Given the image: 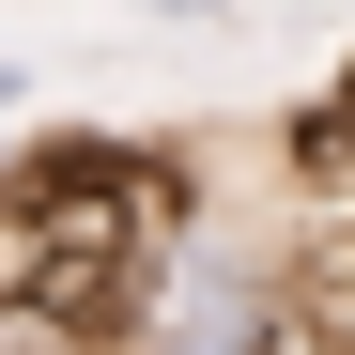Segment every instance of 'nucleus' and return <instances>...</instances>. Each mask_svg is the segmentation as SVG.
<instances>
[{"label": "nucleus", "instance_id": "obj_1", "mask_svg": "<svg viewBox=\"0 0 355 355\" xmlns=\"http://www.w3.org/2000/svg\"><path fill=\"white\" fill-rule=\"evenodd\" d=\"M155 16H186V31H201V16H232V0H155Z\"/></svg>", "mask_w": 355, "mask_h": 355}, {"label": "nucleus", "instance_id": "obj_2", "mask_svg": "<svg viewBox=\"0 0 355 355\" xmlns=\"http://www.w3.org/2000/svg\"><path fill=\"white\" fill-rule=\"evenodd\" d=\"M16 93H31V78H16V62H0V108H16Z\"/></svg>", "mask_w": 355, "mask_h": 355}]
</instances>
